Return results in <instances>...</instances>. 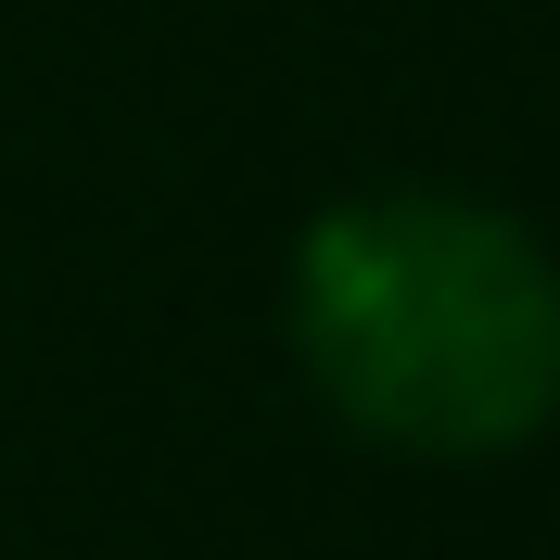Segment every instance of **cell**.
<instances>
[{"label":"cell","instance_id":"1","mask_svg":"<svg viewBox=\"0 0 560 560\" xmlns=\"http://www.w3.org/2000/svg\"><path fill=\"white\" fill-rule=\"evenodd\" d=\"M318 408L383 458H510L560 420V255L485 191H345L280 280Z\"/></svg>","mask_w":560,"mask_h":560}]
</instances>
